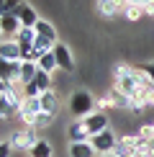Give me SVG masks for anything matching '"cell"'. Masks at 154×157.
Segmentation results:
<instances>
[{"mask_svg": "<svg viewBox=\"0 0 154 157\" xmlns=\"http://www.w3.org/2000/svg\"><path fill=\"white\" fill-rule=\"evenodd\" d=\"M100 157H116V155H113V152H111V155H100Z\"/></svg>", "mask_w": 154, "mask_h": 157, "instance_id": "cell-32", "label": "cell"}, {"mask_svg": "<svg viewBox=\"0 0 154 157\" xmlns=\"http://www.w3.org/2000/svg\"><path fill=\"white\" fill-rule=\"evenodd\" d=\"M8 142L13 147V152H28V149L38 142V134H36L34 126H16L10 132V139Z\"/></svg>", "mask_w": 154, "mask_h": 157, "instance_id": "cell-2", "label": "cell"}, {"mask_svg": "<svg viewBox=\"0 0 154 157\" xmlns=\"http://www.w3.org/2000/svg\"><path fill=\"white\" fill-rule=\"evenodd\" d=\"M144 16H149V13H146V5H141V3H128L126 5V10H123V18L126 21H141V18Z\"/></svg>", "mask_w": 154, "mask_h": 157, "instance_id": "cell-16", "label": "cell"}, {"mask_svg": "<svg viewBox=\"0 0 154 157\" xmlns=\"http://www.w3.org/2000/svg\"><path fill=\"white\" fill-rule=\"evenodd\" d=\"M146 106H149V108H154V90H152L149 95H146Z\"/></svg>", "mask_w": 154, "mask_h": 157, "instance_id": "cell-29", "label": "cell"}, {"mask_svg": "<svg viewBox=\"0 0 154 157\" xmlns=\"http://www.w3.org/2000/svg\"><path fill=\"white\" fill-rule=\"evenodd\" d=\"M34 85H36L38 90H41V93H44V90H51V75H49V72H41V70H38V75H36Z\"/></svg>", "mask_w": 154, "mask_h": 157, "instance_id": "cell-22", "label": "cell"}, {"mask_svg": "<svg viewBox=\"0 0 154 157\" xmlns=\"http://www.w3.org/2000/svg\"><path fill=\"white\" fill-rule=\"evenodd\" d=\"M80 121L85 124V129L90 132V136H93V134H100V132H105V129H111V119H108L105 111H93V113L82 116Z\"/></svg>", "mask_w": 154, "mask_h": 157, "instance_id": "cell-4", "label": "cell"}, {"mask_svg": "<svg viewBox=\"0 0 154 157\" xmlns=\"http://www.w3.org/2000/svg\"><path fill=\"white\" fill-rule=\"evenodd\" d=\"M0 31H3V39H13L18 31H21V18L13 16V13L0 16Z\"/></svg>", "mask_w": 154, "mask_h": 157, "instance_id": "cell-8", "label": "cell"}, {"mask_svg": "<svg viewBox=\"0 0 154 157\" xmlns=\"http://www.w3.org/2000/svg\"><path fill=\"white\" fill-rule=\"evenodd\" d=\"M0 57L8 59V62H21L23 59V47L16 39H3L0 41Z\"/></svg>", "mask_w": 154, "mask_h": 157, "instance_id": "cell-7", "label": "cell"}, {"mask_svg": "<svg viewBox=\"0 0 154 157\" xmlns=\"http://www.w3.org/2000/svg\"><path fill=\"white\" fill-rule=\"evenodd\" d=\"M51 52H54L57 67H59L62 72H72V70H75V57H72V49H69L64 41H57Z\"/></svg>", "mask_w": 154, "mask_h": 157, "instance_id": "cell-5", "label": "cell"}, {"mask_svg": "<svg viewBox=\"0 0 154 157\" xmlns=\"http://www.w3.org/2000/svg\"><path fill=\"white\" fill-rule=\"evenodd\" d=\"M136 132L144 136V142H154V124H141Z\"/></svg>", "mask_w": 154, "mask_h": 157, "instance_id": "cell-25", "label": "cell"}, {"mask_svg": "<svg viewBox=\"0 0 154 157\" xmlns=\"http://www.w3.org/2000/svg\"><path fill=\"white\" fill-rule=\"evenodd\" d=\"M36 29V36H41V39H49V41H59V39H57V29H54V23L51 21H44V18H38V23L34 26Z\"/></svg>", "mask_w": 154, "mask_h": 157, "instance_id": "cell-13", "label": "cell"}, {"mask_svg": "<svg viewBox=\"0 0 154 157\" xmlns=\"http://www.w3.org/2000/svg\"><path fill=\"white\" fill-rule=\"evenodd\" d=\"M23 3H26V0H5V13H13V16H16V13L21 10Z\"/></svg>", "mask_w": 154, "mask_h": 157, "instance_id": "cell-26", "label": "cell"}, {"mask_svg": "<svg viewBox=\"0 0 154 157\" xmlns=\"http://www.w3.org/2000/svg\"><path fill=\"white\" fill-rule=\"evenodd\" d=\"M34 49L38 52V54H46V52L54 49V41H49V39H41V36H36V41H34Z\"/></svg>", "mask_w": 154, "mask_h": 157, "instance_id": "cell-23", "label": "cell"}, {"mask_svg": "<svg viewBox=\"0 0 154 157\" xmlns=\"http://www.w3.org/2000/svg\"><path fill=\"white\" fill-rule=\"evenodd\" d=\"M18 70H21V62H8L0 57V80L3 82L10 85L13 80H18Z\"/></svg>", "mask_w": 154, "mask_h": 157, "instance_id": "cell-9", "label": "cell"}, {"mask_svg": "<svg viewBox=\"0 0 154 157\" xmlns=\"http://www.w3.org/2000/svg\"><path fill=\"white\" fill-rule=\"evenodd\" d=\"M67 136H69V142H90V132L85 129V124H82L80 119H75L72 124H69Z\"/></svg>", "mask_w": 154, "mask_h": 157, "instance_id": "cell-12", "label": "cell"}, {"mask_svg": "<svg viewBox=\"0 0 154 157\" xmlns=\"http://www.w3.org/2000/svg\"><path fill=\"white\" fill-rule=\"evenodd\" d=\"M118 139H121V136L116 134L113 129H105V132L90 136V144H93V149H95L98 157H100V155H111L113 149H116V144H118Z\"/></svg>", "mask_w": 154, "mask_h": 157, "instance_id": "cell-3", "label": "cell"}, {"mask_svg": "<svg viewBox=\"0 0 154 157\" xmlns=\"http://www.w3.org/2000/svg\"><path fill=\"white\" fill-rule=\"evenodd\" d=\"M10 152H13L10 142H8V139H5V142H0V157H10Z\"/></svg>", "mask_w": 154, "mask_h": 157, "instance_id": "cell-28", "label": "cell"}, {"mask_svg": "<svg viewBox=\"0 0 154 157\" xmlns=\"http://www.w3.org/2000/svg\"><path fill=\"white\" fill-rule=\"evenodd\" d=\"M93 111H95V98L90 95V90H85V88L72 90V95H69V113L75 119H82V116L93 113Z\"/></svg>", "mask_w": 154, "mask_h": 157, "instance_id": "cell-1", "label": "cell"}, {"mask_svg": "<svg viewBox=\"0 0 154 157\" xmlns=\"http://www.w3.org/2000/svg\"><path fill=\"white\" fill-rule=\"evenodd\" d=\"M16 16L21 18V26H26V29H34V26L38 23V13H36L34 5H28V3H23L21 10H18Z\"/></svg>", "mask_w": 154, "mask_h": 157, "instance_id": "cell-11", "label": "cell"}, {"mask_svg": "<svg viewBox=\"0 0 154 157\" xmlns=\"http://www.w3.org/2000/svg\"><path fill=\"white\" fill-rule=\"evenodd\" d=\"M98 152L90 142H69V157H95Z\"/></svg>", "mask_w": 154, "mask_h": 157, "instance_id": "cell-15", "label": "cell"}, {"mask_svg": "<svg viewBox=\"0 0 154 157\" xmlns=\"http://www.w3.org/2000/svg\"><path fill=\"white\" fill-rule=\"evenodd\" d=\"M108 95L113 98L116 111H128V106H131V98H128V95H123L121 90H116V88H111V90H108Z\"/></svg>", "mask_w": 154, "mask_h": 157, "instance_id": "cell-18", "label": "cell"}, {"mask_svg": "<svg viewBox=\"0 0 154 157\" xmlns=\"http://www.w3.org/2000/svg\"><path fill=\"white\" fill-rule=\"evenodd\" d=\"M139 157H144V155H139Z\"/></svg>", "mask_w": 154, "mask_h": 157, "instance_id": "cell-34", "label": "cell"}, {"mask_svg": "<svg viewBox=\"0 0 154 157\" xmlns=\"http://www.w3.org/2000/svg\"><path fill=\"white\" fill-rule=\"evenodd\" d=\"M139 70H141V72H144L146 77H149L152 82H154V62H144V64H141Z\"/></svg>", "mask_w": 154, "mask_h": 157, "instance_id": "cell-27", "label": "cell"}, {"mask_svg": "<svg viewBox=\"0 0 154 157\" xmlns=\"http://www.w3.org/2000/svg\"><path fill=\"white\" fill-rule=\"evenodd\" d=\"M128 0H95V8L103 18H116V16H123Z\"/></svg>", "mask_w": 154, "mask_h": 157, "instance_id": "cell-6", "label": "cell"}, {"mask_svg": "<svg viewBox=\"0 0 154 157\" xmlns=\"http://www.w3.org/2000/svg\"><path fill=\"white\" fill-rule=\"evenodd\" d=\"M36 64H38V70H41V72H49V75H54L57 70H59V67H57V59H54V52H46V54H41Z\"/></svg>", "mask_w": 154, "mask_h": 157, "instance_id": "cell-17", "label": "cell"}, {"mask_svg": "<svg viewBox=\"0 0 154 157\" xmlns=\"http://www.w3.org/2000/svg\"><path fill=\"white\" fill-rule=\"evenodd\" d=\"M38 75V64L36 62H21V70H18V80H21L23 85L34 82Z\"/></svg>", "mask_w": 154, "mask_h": 157, "instance_id": "cell-14", "label": "cell"}, {"mask_svg": "<svg viewBox=\"0 0 154 157\" xmlns=\"http://www.w3.org/2000/svg\"><path fill=\"white\" fill-rule=\"evenodd\" d=\"M0 41H3V31H0Z\"/></svg>", "mask_w": 154, "mask_h": 157, "instance_id": "cell-33", "label": "cell"}, {"mask_svg": "<svg viewBox=\"0 0 154 157\" xmlns=\"http://www.w3.org/2000/svg\"><path fill=\"white\" fill-rule=\"evenodd\" d=\"M95 108H98V111H105V113H108V111H116L113 98H111V95H100L98 101H95Z\"/></svg>", "mask_w": 154, "mask_h": 157, "instance_id": "cell-24", "label": "cell"}, {"mask_svg": "<svg viewBox=\"0 0 154 157\" xmlns=\"http://www.w3.org/2000/svg\"><path fill=\"white\" fill-rule=\"evenodd\" d=\"M26 155H28V157H51V144H49L46 139H38Z\"/></svg>", "mask_w": 154, "mask_h": 157, "instance_id": "cell-19", "label": "cell"}, {"mask_svg": "<svg viewBox=\"0 0 154 157\" xmlns=\"http://www.w3.org/2000/svg\"><path fill=\"white\" fill-rule=\"evenodd\" d=\"M13 39H16L21 47H31V44L36 41V29H26V26H21V31H18Z\"/></svg>", "mask_w": 154, "mask_h": 157, "instance_id": "cell-20", "label": "cell"}, {"mask_svg": "<svg viewBox=\"0 0 154 157\" xmlns=\"http://www.w3.org/2000/svg\"><path fill=\"white\" fill-rule=\"evenodd\" d=\"M51 121H54V113H46V111H41V113L34 119V124L31 126L36 129V132H41V129H46V126H51Z\"/></svg>", "mask_w": 154, "mask_h": 157, "instance_id": "cell-21", "label": "cell"}, {"mask_svg": "<svg viewBox=\"0 0 154 157\" xmlns=\"http://www.w3.org/2000/svg\"><path fill=\"white\" fill-rule=\"evenodd\" d=\"M5 88H8V82H3V80H0V95L5 93Z\"/></svg>", "mask_w": 154, "mask_h": 157, "instance_id": "cell-31", "label": "cell"}, {"mask_svg": "<svg viewBox=\"0 0 154 157\" xmlns=\"http://www.w3.org/2000/svg\"><path fill=\"white\" fill-rule=\"evenodd\" d=\"M38 101H41V111H46V113H54L59 111V95H57V90H44L41 95H38Z\"/></svg>", "mask_w": 154, "mask_h": 157, "instance_id": "cell-10", "label": "cell"}, {"mask_svg": "<svg viewBox=\"0 0 154 157\" xmlns=\"http://www.w3.org/2000/svg\"><path fill=\"white\" fill-rule=\"evenodd\" d=\"M146 13H149V16H154V0H152V3H146Z\"/></svg>", "mask_w": 154, "mask_h": 157, "instance_id": "cell-30", "label": "cell"}]
</instances>
